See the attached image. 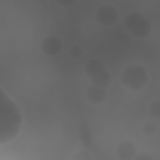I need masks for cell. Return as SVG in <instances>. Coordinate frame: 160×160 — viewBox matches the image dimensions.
<instances>
[{"instance_id":"9","label":"cell","mask_w":160,"mask_h":160,"mask_svg":"<svg viewBox=\"0 0 160 160\" xmlns=\"http://www.w3.org/2000/svg\"><path fill=\"white\" fill-rule=\"evenodd\" d=\"M74 159H80V160H82V159H85V160H90V159H92V156L89 154V152H86V151H80V152H78V154H75L74 156H72Z\"/></svg>"},{"instance_id":"10","label":"cell","mask_w":160,"mask_h":160,"mask_svg":"<svg viewBox=\"0 0 160 160\" xmlns=\"http://www.w3.org/2000/svg\"><path fill=\"white\" fill-rule=\"evenodd\" d=\"M56 2H58V4H60V5L68 6V5L72 4V2H74V0H56Z\"/></svg>"},{"instance_id":"3","label":"cell","mask_w":160,"mask_h":160,"mask_svg":"<svg viewBox=\"0 0 160 160\" xmlns=\"http://www.w3.org/2000/svg\"><path fill=\"white\" fill-rule=\"evenodd\" d=\"M124 25L129 32L136 38H146L151 31V25L149 20L139 11H130L124 18Z\"/></svg>"},{"instance_id":"5","label":"cell","mask_w":160,"mask_h":160,"mask_svg":"<svg viewBox=\"0 0 160 160\" xmlns=\"http://www.w3.org/2000/svg\"><path fill=\"white\" fill-rule=\"evenodd\" d=\"M61 41L59 38L54 36V35H50V36H46L42 42H41V51L48 55V56H55L56 54L60 52L61 50Z\"/></svg>"},{"instance_id":"7","label":"cell","mask_w":160,"mask_h":160,"mask_svg":"<svg viewBox=\"0 0 160 160\" xmlns=\"http://www.w3.org/2000/svg\"><path fill=\"white\" fill-rule=\"evenodd\" d=\"M135 150L136 149H135L134 144H131L129 141H122L116 149V155L120 159H134Z\"/></svg>"},{"instance_id":"8","label":"cell","mask_w":160,"mask_h":160,"mask_svg":"<svg viewBox=\"0 0 160 160\" xmlns=\"http://www.w3.org/2000/svg\"><path fill=\"white\" fill-rule=\"evenodd\" d=\"M102 69H105L104 68V64L99 60V59H92V60H90V61H88L86 64H85V72L91 78L92 75H95L96 72H99V71H101Z\"/></svg>"},{"instance_id":"2","label":"cell","mask_w":160,"mask_h":160,"mask_svg":"<svg viewBox=\"0 0 160 160\" xmlns=\"http://www.w3.org/2000/svg\"><path fill=\"white\" fill-rule=\"evenodd\" d=\"M149 81V75L145 66L140 64H131L125 68L121 75V82L124 86L132 91L141 90Z\"/></svg>"},{"instance_id":"1","label":"cell","mask_w":160,"mask_h":160,"mask_svg":"<svg viewBox=\"0 0 160 160\" xmlns=\"http://www.w3.org/2000/svg\"><path fill=\"white\" fill-rule=\"evenodd\" d=\"M22 125L21 109L0 88V145L12 141Z\"/></svg>"},{"instance_id":"6","label":"cell","mask_w":160,"mask_h":160,"mask_svg":"<svg viewBox=\"0 0 160 160\" xmlns=\"http://www.w3.org/2000/svg\"><path fill=\"white\" fill-rule=\"evenodd\" d=\"M86 98L91 104H101L106 98V90L105 88L91 85L86 91Z\"/></svg>"},{"instance_id":"4","label":"cell","mask_w":160,"mask_h":160,"mask_svg":"<svg viewBox=\"0 0 160 160\" xmlns=\"http://www.w3.org/2000/svg\"><path fill=\"white\" fill-rule=\"evenodd\" d=\"M96 19L102 25H112L118 20V10L112 5H101L96 11Z\"/></svg>"},{"instance_id":"11","label":"cell","mask_w":160,"mask_h":160,"mask_svg":"<svg viewBox=\"0 0 160 160\" xmlns=\"http://www.w3.org/2000/svg\"><path fill=\"white\" fill-rule=\"evenodd\" d=\"M40 1H45V0H40Z\"/></svg>"}]
</instances>
